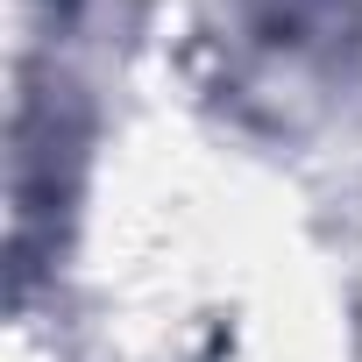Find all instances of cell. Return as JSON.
Segmentation results:
<instances>
[]
</instances>
